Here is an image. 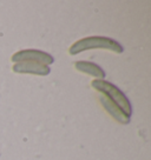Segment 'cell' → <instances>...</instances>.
Listing matches in <instances>:
<instances>
[{"label": "cell", "mask_w": 151, "mask_h": 160, "mask_svg": "<svg viewBox=\"0 0 151 160\" xmlns=\"http://www.w3.org/2000/svg\"><path fill=\"white\" fill-rule=\"evenodd\" d=\"M13 71L15 73H24V74H37V75H47L51 72L50 67L38 62H17L13 66Z\"/></svg>", "instance_id": "obj_4"}, {"label": "cell", "mask_w": 151, "mask_h": 160, "mask_svg": "<svg viewBox=\"0 0 151 160\" xmlns=\"http://www.w3.org/2000/svg\"><path fill=\"white\" fill-rule=\"evenodd\" d=\"M99 101H101V104L103 105V107L110 113L111 117H113L117 121H119L121 124H129L130 122V117H128L122 111L121 107L117 105L116 102H113L111 99H109L106 95L104 94L99 95Z\"/></svg>", "instance_id": "obj_5"}, {"label": "cell", "mask_w": 151, "mask_h": 160, "mask_svg": "<svg viewBox=\"0 0 151 160\" xmlns=\"http://www.w3.org/2000/svg\"><path fill=\"white\" fill-rule=\"evenodd\" d=\"M75 66L79 72L92 75V77L98 78V79H104L105 78L104 70L98 65H96V64H93V62H90V61H77Z\"/></svg>", "instance_id": "obj_6"}, {"label": "cell", "mask_w": 151, "mask_h": 160, "mask_svg": "<svg viewBox=\"0 0 151 160\" xmlns=\"http://www.w3.org/2000/svg\"><path fill=\"white\" fill-rule=\"evenodd\" d=\"M92 48H104V50L113 51L115 53H122L124 48L116 40L106 38V37H89L76 41L70 47V54L75 55L83 51L92 50Z\"/></svg>", "instance_id": "obj_1"}, {"label": "cell", "mask_w": 151, "mask_h": 160, "mask_svg": "<svg viewBox=\"0 0 151 160\" xmlns=\"http://www.w3.org/2000/svg\"><path fill=\"white\" fill-rule=\"evenodd\" d=\"M12 61L17 62H23V61H29V62H38L43 65L49 66L53 64V57L44 51L39 50H23L17 52L12 55Z\"/></svg>", "instance_id": "obj_3"}, {"label": "cell", "mask_w": 151, "mask_h": 160, "mask_svg": "<svg viewBox=\"0 0 151 160\" xmlns=\"http://www.w3.org/2000/svg\"><path fill=\"white\" fill-rule=\"evenodd\" d=\"M91 85H92L93 88H96L97 91H99L101 93L106 95L113 102H116L117 105L122 108V111L128 117H130L131 112H132V107H131L130 101H129V99L125 97V94L117 86H115L113 84L109 82V81H105L104 79L93 80Z\"/></svg>", "instance_id": "obj_2"}]
</instances>
